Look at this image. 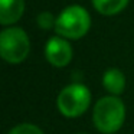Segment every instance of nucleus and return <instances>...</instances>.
Masks as SVG:
<instances>
[{"mask_svg":"<svg viewBox=\"0 0 134 134\" xmlns=\"http://www.w3.org/2000/svg\"><path fill=\"white\" fill-rule=\"evenodd\" d=\"M102 87L111 95H121L125 90V75L118 68H110L102 75Z\"/></svg>","mask_w":134,"mask_h":134,"instance_id":"obj_7","label":"nucleus"},{"mask_svg":"<svg viewBox=\"0 0 134 134\" xmlns=\"http://www.w3.org/2000/svg\"><path fill=\"white\" fill-rule=\"evenodd\" d=\"M25 13V0H0V25L13 26Z\"/></svg>","mask_w":134,"mask_h":134,"instance_id":"obj_6","label":"nucleus"},{"mask_svg":"<svg viewBox=\"0 0 134 134\" xmlns=\"http://www.w3.org/2000/svg\"><path fill=\"white\" fill-rule=\"evenodd\" d=\"M30 41L22 27L7 26L0 32V56L7 64L18 65L27 58Z\"/></svg>","mask_w":134,"mask_h":134,"instance_id":"obj_3","label":"nucleus"},{"mask_svg":"<svg viewBox=\"0 0 134 134\" xmlns=\"http://www.w3.org/2000/svg\"><path fill=\"white\" fill-rule=\"evenodd\" d=\"M75 134H85V133H75Z\"/></svg>","mask_w":134,"mask_h":134,"instance_id":"obj_11","label":"nucleus"},{"mask_svg":"<svg viewBox=\"0 0 134 134\" xmlns=\"http://www.w3.org/2000/svg\"><path fill=\"white\" fill-rule=\"evenodd\" d=\"M43 53L46 61L55 68H65L66 65H69L74 55L69 41L59 35L48 39Z\"/></svg>","mask_w":134,"mask_h":134,"instance_id":"obj_5","label":"nucleus"},{"mask_svg":"<svg viewBox=\"0 0 134 134\" xmlns=\"http://www.w3.org/2000/svg\"><path fill=\"white\" fill-rule=\"evenodd\" d=\"M125 120V105L118 97L107 95L95 102L92 121L102 134H114L122 127Z\"/></svg>","mask_w":134,"mask_h":134,"instance_id":"obj_1","label":"nucleus"},{"mask_svg":"<svg viewBox=\"0 0 134 134\" xmlns=\"http://www.w3.org/2000/svg\"><path fill=\"white\" fill-rule=\"evenodd\" d=\"M91 92L84 84H69L59 92L56 107L62 115L68 118L79 117L90 108Z\"/></svg>","mask_w":134,"mask_h":134,"instance_id":"obj_4","label":"nucleus"},{"mask_svg":"<svg viewBox=\"0 0 134 134\" xmlns=\"http://www.w3.org/2000/svg\"><path fill=\"white\" fill-rule=\"evenodd\" d=\"M91 29V15L85 7L79 4L66 6L58 16H56L55 32L56 35L68 39L76 41L81 39L90 32Z\"/></svg>","mask_w":134,"mask_h":134,"instance_id":"obj_2","label":"nucleus"},{"mask_svg":"<svg viewBox=\"0 0 134 134\" xmlns=\"http://www.w3.org/2000/svg\"><path fill=\"white\" fill-rule=\"evenodd\" d=\"M9 134H43V131L35 124L30 122H22L18 124L9 131Z\"/></svg>","mask_w":134,"mask_h":134,"instance_id":"obj_10","label":"nucleus"},{"mask_svg":"<svg viewBox=\"0 0 134 134\" xmlns=\"http://www.w3.org/2000/svg\"><path fill=\"white\" fill-rule=\"evenodd\" d=\"M36 23L41 29L43 30H51L55 29L56 25V16L52 12H41L36 18Z\"/></svg>","mask_w":134,"mask_h":134,"instance_id":"obj_9","label":"nucleus"},{"mask_svg":"<svg viewBox=\"0 0 134 134\" xmlns=\"http://www.w3.org/2000/svg\"><path fill=\"white\" fill-rule=\"evenodd\" d=\"M130 0H91L94 9L102 16H115L128 6Z\"/></svg>","mask_w":134,"mask_h":134,"instance_id":"obj_8","label":"nucleus"}]
</instances>
